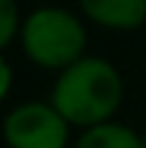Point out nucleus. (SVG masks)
<instances>
[{
    "mask_svg": "<svg viewBox=\"0 0 146 148\" xmlns=\"http://www.w3.org/2000/svg\"><path fill=\"white\" fill-rule=\"evenodd\" d=\"M3 137L9 148H63L69 123L55 111V106L26 103L6 117Z\"/></svg>",
    "mask_w": 146,
    "mask_h": 148,
    "instance_id": "nucleus-3",
    "label": "nucleus"
},
{
    "mask_svg": "<svg viewBox=\"0 0 146 148\" xmlns=\"http://www.w3.org/2000/svg\"><path fill=\"white\" fill-rule=\"evenodd\" d=\"M95 23L109 29H138L146 20V0H80Z\"/></svg>",
    "mask_w": 146,
    "mask_h": 148,
    "instance_id": "nucleus-4",
    "label": "nucleus"
},
{
    "mask_svg": "<svg viewBox=\"0 0 146 148\" xmlns=\"http://www.w3.org/2000/svg\"><path fill=\"white\" fill-rule=\"evenodd\" d=\"M140 148H146V134H143V137H140Z\"/></svg>",
    "mask_w": 146,
    "mask_h": 148,
    "instance_id": "nucleus-8",
    "label": "nucleus"
},
{
    "mask_svg": "<svg viewBox=\"0 0 146 148\" xmlns=\"http://www.w3.org/2000/svg\"><path fill=\"white\" fill-rule=\"evenodd\" d=\"M23 49L46 69H69L86 49V32L80 20L66 9H37L23 23Z\"/></svg>",
    "mask_w": 146,
    "mask_h": 148,
    "instance_id": "nucleus-2",
    "label": "nucleus"
},
{
    "mask_svg": "<svg viewBox=\"0 0 146 148\" xmlns=\"http://www.w3.org/2000/svg\"><path fill=\"white\" fill-rule=\"evenodd\" d=\"M74 148H140V137L126 125L103 123V125L89 128Z\"/></svg>",
    "mask_w": 146,
    "mask_h": 148,
    "instance_id": "nucleus-5",
    "label": "nucleus"
},
{
    "mask_svg": "<svg viewBox=\"0 0 146 148\" xmlns=\"http://www.w3.org/2000/svg\"><path fill=\"white\" fill-rule=\"evenodd\" d=\"M17 32V6L15 0H0V49Z\"/></svg>",
    "mask_w": 146,
    "mask_h": 148,
    "instance_id": "nucleus-6",
    "label": "nucleus"
},
{
    "mask_svg": "<svg viewBox=\"0 0 146 148\" xmlns=\"http://www.w3.org/2000/svg\"><path fill=\"white\" fill-rule=\"evenodd\" d=\"M9 86H12V69H9V63H6V60L0 57V100L6 97Z\"/></svg>",
    "mask_w": 146,
    "mask_h": 148,
    "instance_id": "nucleus-7",
    "label": "nucleus"
},
{
    "mask_svg": "<svg viewBox=\"0 0 146 148\" xmlns=\"http://www.w3.org/2000/svg\"><path fill=\"white\" fill-rule=\"evenodd\" d=\"M123 83L106 60L97 57H80L63 74L57 77L52 106L55 111L74 125H103L120 106Z\"/></svg>",
    "mask_w": 146,
    "mask_h": 148,
    "instance_id": "nucleus-1",
    "label": "nucleus"
}]
</instances>
